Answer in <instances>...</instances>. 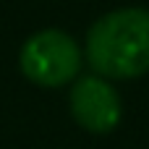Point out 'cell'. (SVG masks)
Segmentation results:
<instances>
[{"instance_id": "obj_2", "label": "cell", "mask_w": 149, "mask_h": 149, "mask_svg": "<svg viewBox=\"0 0 149 149\" xmlns=\"http://www.w3.org/2000/svg\"><path fill=\"white\" fill-rule=\"evenodd\" d=\"M21 73L39 86L55 89L73 81L81 71V47L60 29H42L31 34L18 55Z\"/></svg>"}, {"instance_id": "obj_1", "label": "cell", "mask_w": 149, "mask_h": 149, "mask_svg": "<svg viewBox=\"0 0 149 149\" xmlns=\"http://www.w3.org/2000/svg\"><path fill=\"white\" fill-rule=\"evenodd\" d=\"M86 60L102 79H139L149 71V10L118 8L86 31Z\"/></svg>"}, {"instance_id": "obj_3", "label": "cell", "mask_w": 149, "mask_h": 149, "mask_svg": "<svg viewBox=\"0 0 149 149\" xmlns=\"http://www.w3.org/2000/svg\"><path fill=\"white\" fill-rule=\"evenodd\" d=\"M71 115L89 134H110L123 115V105L113 84L102 76H81L71 86Z\"/></svg>"}]
</instances>
